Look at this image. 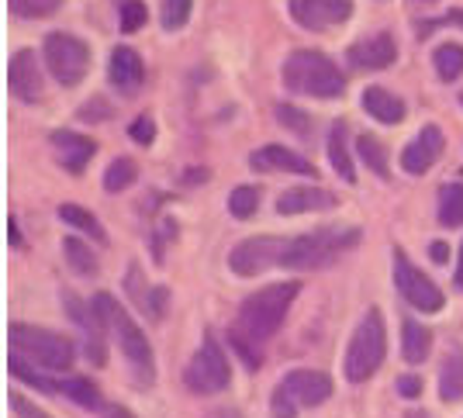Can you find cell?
<instances>
[{
    "mask_svg": "<svg viewBox=\"0 0 463 418\" xmlns=\"http://www.w3.org/2000/svg\"><path fill=\"white\" fill-rule=\"evenodd\" d=\"M90 308H94V318L97 325L104 328V332H111V339L121 346V353H125V360L132 363V370H136V377L142 384H153L156 377V360H153V346L146 339V332H142V325H136V318L121 308L115 294H108V290H100L90 298Z\"/></svg>",
    "mask_w": 463,
    "mask_h": 418,
    "instance_id": "6da1fadb",
    "label": "cell"
},
{
    "mask_svg": "<svg viewBox=\"0 0 463 418\" xmlns=\"http://www.w3.org/2000/svg\"><path fill=\"white\" fill-rule=\"evenodd\" d=\"M364 239V232L353 225H326L305 232V235H294L284 246L280 266L284 270H322V266L335 263L343 252L356 246Z\"/></svg>",
    "mask_w": 463,
    "mask_h": 418,
    "instance_id": "7a4b0ae2",
    "label": "cell"
},
{
    "mask_svg": "<svg viewBox=\"0 0 463 418\" xmlns=\"http://www.w3.org/2000/svg\"><path fill=\"white\" fill-rule=\"evenodd\" d=\"M280 80L290 94H305V97H339L346 90V76L343 70L326 56V52H315V49H298L284 59L280 66Z\"/></svg>",
    "mask_w": 463,
    "mask_h": 418,
    "instance_id": "3957f363",
    "label": "cell"
},
{
    "mask_svg": "<svg viewBox=\"0 0 463 418\" xmlns=\"http://www.w3.org/2000/svg\"><path fill=\"white\" fill-rule=\"evenodd\" d=\"M298 294H301V280H284V284H270L250 294L239 304V332H246L256 342L277 336Z\"/></svg>",
    "mask_w": 463,
    "mask_h": 418,
    "instance_id": "277c9868",
    "label": "cell"
},
{
    "mask_svg": "<svg viewBox=\"0 0 463 418\" xmlns=\"http://www.w3.org/2000/svg\"><path fill=\"white\" fill-rule=\"evenodd\" d=\"M387 356V328H384V315L381 308H370L367 315L360 318L353 339L346 346V360H343V370H346L349 384H364L370 380L381 363Z\"/></svg>",
    "mask_w": 463,
    "mask_h": 418,
    "instance_id": "5b68a950",
    "label": "cell"
},
{
    "mask_svg": "<svg viewBox=\"0 0 463 418\" xmlns=\"http://www.w3.org/2000/svg\"><path fill=\"white\" fill-rule=\"evenodd\" d=\"M11 346H14V353H21L24 360H32L35 366H45V370H56V374L70 370L73 360H77L73 342L66 339V336L28 322L11 325Z\"/></svg>",
    "mask_w": 463,
    "mask_h": 418,
    "instance_id": "8992f818",
    "label": "cell"
},
{
    "mask_svg": "<svg viewBox=\"0 0 463 418\" xmlns=\"http://www.w3.org/2000/svg\"><path fill=\"white\" fill-rule=\"evenodd\" d=\"M42 56L49 73L56 76L62 87H77L90 70V45L83 38L70 35V32H52L42 42Z\"/></svg>",
    "mask_w": 463,
    "mask_h": 418,
    "instance_id": "52a82bcc",
    "label": "cell"
},
{
    "mask_svg": "<svg viewBox=\"0 0 463 418\" xmlns=\"http://www.w3.org/2000/svg\"><path fill=\"white\" fill-rule=\"evenodd\" d=\"M184 380H187V387H191L194 394H218V391L229 387V356H225V349L218 346L214 336H204L201 349L194 353V360L184 370Z\"/></svg>",
    "mask_w": 463,
    "mask_h": 418,
    "instance_id": "ba28073f",
    "label": "cell"
},
{
    "mask_svg": "<svg viewBox=\"0 0 463 418\" xmlns=\"http://www.w3.org/2000/svg\"><path fill=\"white\" fill-rule=\"evenodd\" d=\"M394 287H398V294L405 298L411 308H419L425 315H432V311H443V290L436 287L432 277H425V270L408 260L405 249H394Z\"/></svg>",
    "mask_w": 463,
    "mask_h": 418,
    "instance_id": "9c48e42d",
    "label": "cell"
},
{
    "mask_svg": "<svg viewBox=\"0 0 463 418\" xmlns=\"http://www.w3.org/2000/svg\"><path fill=\"white\" fill-rule=\"evenodd\" d=\"M288 239H277V235H252L242 239L239 246L229 252V270L235 277H256L270 266H280Z\"/></svg>",
    "mask_w": 463,
    "mask_h": 418,
    "instance_id": "30bf717a",
    "label": "cell"
},
{
    "mask_svg": "<svg viewBox=\"0 0 463 418\" xmlns=\"http://www.w3.org/2000/svg\"><path fill=\"white\" fill-rule=\"evenodd\" d=\"M290 18L308 32H328L353 18V0H288Z\"/></svg>",
    "mask_w": 463,
    "mask_h": 418,
    "instance_id": "8fae6325",
    "label": "cell"
},
{
    "mask_svg": "<svg viewBox=\"0 0 463 418\" xmlns=\"http://www.w3.org/2000/svg\"><path fill=\"white\" fill-rule=\"evenodd\" d=\"M273 391H280L284 398H290L298 408H315L322 401L332 398V380L322 370H290L288 377L280 380Z\"/></svg>",
    "mask_w": 463,
    "mask_h": 418,
    "instance_id": "7c38bea8",
    "label": "cell"
},
{
    "mask_svg": "<svg viewBox=\"0 0 463 418\" xmlns=\"http://www.w3.org/2000/svg\"><path fill=\"white\" fill-rule=\"evenodd\" d=\"M443 149H446L443 128L439 125H425L422 132L402 149V170L411 173V176H422V173H429L436 166V159L443 156Z\"/></svg>",
    "mask_w": 463,
    "mask_h": 418,
    "instance_id": "4fadbf2b",
    "label": "cell"
},
{
    "mask_svg": "<svg viewBox=\"0 0 463 418\" xmlns=\"http://www.w3.org/2000/svg\"><path fill=\"white\" fill-rule=\"evenodd\" d=\"M7 87L18 97L21 104H39L42 97V73H39V56L35 49H18L7 66Z\"/></svg>",
    "mask_w": 463,
    "mask_h": 418,
    "instance_id": "5bb4252c",
    "label": "cell"
},
{
    "mask_svg": "<svg viewBox=\"0 0 463 418\" xmlns=\"http://www.w3.org/2000/svg\"><path fill=\"white\" fill-rule=\"evenodd\" d=\"M250 166L260 173H298V176H315L318 180V170L311 166L305 156L290 152L288 146H263L250 156Z\"/></svg>",
    "mask_w": 463,
    "mask_h": 418,
    "instance_id": "9a60e30c",
    "label": "cell"
},
{
    "mask_svg": "<svg viewBox=\"0 0 463 418\" xmlns=\"http://www.w3.org/2000/svg\"><path fill=\"white\" fill-rule=\"evenodd\" d=\"M108 76H111V83L121 94H132V90H138L146 83V62H142L136 49L118 45L115 52H111V62H108Z\"/></svg>",
    "mask_w": 463,
    "mask_h": 418,
    "instance_id": "2e32d148",
    "label": "cell"
},
{
    "mask_svg": "<svg viewBox=\"0 0 463 418\" xmlns=\"http://www.w3.org/2000/svg\"><path fill=\"white\" fill-rule=\"evenodd\" d=\"M398 59V45L391 35H370L349 49V62L356 70H387Z\"/></svg>",
    "mask_w": 463,
    "mask_h": 418,
    "instance_id": "e0dca14e",
    "label": "cell"
},
{
    "mask_svg": "<svg viewBox=\"0 0 463 418\" xmlns=\"http://www.w3.org/2000/svg\"><path fill=\"white\" fill-rule=\"evenodd\" d=\"M52 146H56V152H59V163L70 173L87 170V163L94 159V152H97L94 138H87V135H80V132H52Z\"/></svg>",
    "mask_w": 463,
    "mask_h": 418,
    "instance_id": "ac0fdd59",
    "label": "cell"
},
{
    "mask_svg": "<svg viewBox=\"0 0 463 418\" xmlns=\"http://www.w3.org/2000/svg\"><path fill=\"white\" fill-rule=\"evenodd\" d=\"M335 208V194L322 187H290L288 194L277 197V214H301V211H326Z\"/></svg>",
    "mask_w": 463,
    "mask_h": 418,
    "instance_id": "d6986e66",
    "label": "cell"
},
{
    "mask_svg": "<svg viewBox=\"0 0 463 418\" xmlns=\"http://www.w3.org/2000/svg\"><path fill=\"white\" fill-rule=\"evenodd\" d=\"M364 111H367L370 118H377L381 125H402L408 108L402 97H394L391 90H384V87H367V90H364Z\"/></svg>",
    "mask_w": 463,
    "mask_h": 418,
    "instance_id": "ffe728a7",
    "label": "cell"
},
{
    "mask_svg": "<svg viewBox=\"0 0 463 418\" xmlns=\"http://www.w3.org/2000/svg\"><path fill=\"white\" fill-rule=\"evenodd\" d=\"M439 398L446 404L463 401V346H453L439 366Z\"/></svg>",
    "mask_w": 463,
    "mask_h": 418,
    "instance_id": "44dd1931",
    "label": "cell"
},
{
    "mask_svg": "<svg viewBox=\"0 0 463 418\" xmlns=\"http://www.w3.org/2000/svg\"><path fill=\"white\" fill-rule=\"evenodd\" d=\"M128 290L136 294L138 308H142L149 318H163V315H166L170 290H166V287H142L138 284V266H132V273H128Z\"/></svg>",
    "mask_w": 463,
    "mask_h": 418,
    "instance_id": "7402d4cb",
    "label": "cell"
},
{
    "mask_svg": "<svg viewBox=\"0 0 463 418\" xmlns=\"http://www.w3.org/2000/svg\"><path fill=\"white\" fill-rule=\"evenodd\" d=\"M346 132L349 128L343 121L332 125V132H328V159H332V170L339 173L346 184H356V166H353V159H349Z\"/></svg>",
    "mask_w": 463,
    "mask_h": 418,
    "instance_id": "603a6c76",
    "label": "cell"
},
{
    "mask_svg": "<svg viewBox=\"0 0 463 418\" xmlns=\"http://www.w3.org/2000/svg\"><path fill=\"white\" fill-rule=\"evenodd\" d=\"M429 349H432V332H429L422 322L408 318L405 328H402V353H405V360L408 363H425Z\"/></svg>",
    "mask_w": 463,
    "mask_h": 418,
    "instance_id": "cb8c5ba5",
    "label": "cell"
},
{
    "mask_svg": "<svg viewBox=\"0 0 463 418\" xmlns=\"http://www.w3.org/2000/svg\"><path fill=\"white\" fill-rule=\"evenodd\" d=\"M62 256H66L70 270H77L80 277H97V273H100V263H97L94 249L87 246V242H80L77 235L62 239Z\"/></svg>",
    "mask_w": 463,
    "mask_h": 418,
    "instance_id": "d4e9b609",
    "label": "cell"
},
{
    "mask_svg": "<svg viewBox=\"0 0 463 418\" xmlns=\"http://www.w3.org/2000/svg\"><path fill=\"white\" fill-rule=\"evenodd\" d=\"M432 66H436L439 80H446V83L460 80L463 76V45L460 42H443V45L436 49V56H432Z\"/></svg>",
    "mask_w": 463,
    "mask_h": 418,
    "instance_id": "484cf974",
    "label": "cell"
},
{
    "mask_svg": "<svg viewBox=\"0 0 463 418\" xmlns=\"http://www.w3.org/2000/svg\"><path fill=\"white\" fill-rule=\"evenodd\" d=\"M356 152H360V159H364V166H367L373 176H381L387 180L391 176V163H387V149L373 138V135H360L356 138Z\"/></svg>",
    "mask_w": 463,
    "mask_h": 418,
    "instance_id": "4316f807",
    "label": "cell"
},
{
    "mask_svg": "<svg viewBox=\"0 0 463 418\" xmlns=\"http://www.w3.org/2000/svg\"><path fill=\"white\" fill-rule=\"evenodd\" d=\"M59 391L70 401H77L80 408H90V412L100 408V391H97V384L90 377H66L59 384Z\"/></svg>",
    "mask_w": 463,
    "mask_h": 418,
    "instance_id": "83f0119b",
    "label": "cell"
},
{
    "mask_svg": "<svg viewBox=\"0 0 463 418\" xmlns=\"http://www.w3.org/2000/svg\"><path fill=\"white\" fill-rule=\"evenodd\" d=\"M439 225L443 228L463 225V184H446L439 190Z\"/></svg>",
    "mask_w": 463,
    "mask_h": 418,
    "instance_id": "f1b7e54d",
    "label": "cell"
},
{
    "mask_svg": "<svg viewBox=\"0 0 463 418\" xmlns=\"http://www.w3.org/2000/svg\"><path fill=\"white\" fill-rule=\"evenodd\" d=\"M59 218H62L66 225L80 228V232H87V235H94L97 242H108V232H104V225H100V222H97L87 208H80V204H59Z\"/></svg>",
    "mask_w": 463,
    "mask_h": 418,
    "instance_id": "f546056e",
    "label": "cell"
},
{
    "mask_svg": "<svg viewBox=\"0 0 463 418\" xmlns=\"http://www.w3.org/2000/svg\"><path fill=\"white\" fill-rule=\"evenodd\" d=\"M7 366H11V377L21 380V384H28V387H39L42 394H52V391H59L52 380H45L39 374V366L32 360H24L21 353H11V360H7Z\"/></svg>",
    "mask_w": 463,
    "mask_h": 418,
    "instance_id": "4dcf8cb0",
    "label": "cell"
},
{
    "mask_svg": "<svg viewBox=\"0 0 463 418\" xmlns=\"http://www.w3.org/2000/svg\"><path fill=\"white\" fill-rule=\"evenodd\" d=\"M136 176H138L136 163H132L128 156H118L115 163L108 166V173H104V190H108V194H118V190L132 187V184H136Z\"/></svg>",
    "mask_w": 463,
    "mask_h": 418,
    "instance_id": "1f68e13d",
    "label": "cell"
},
{
    "mask_svg": "<svg viewBox=\"0 0 463 418\" xmlns=\"http://www.w3.org/2000/svg\"><path fill=\"white\" fill-rule=\"evenodd\" d=\"M256 208H260V187L242 184V187H235L229 194V211L239 222H250L252 214H256Z\"/></svg>",
    "mask_w": 463,
    "mask_h": 418,
    "instance_id": "d6a6232c",
    "label": "cell"
},
{
    "mask_svg": "<svg viewBox=\"0 0 463 418\" xmlns=\"http://www.w3.org/2000/svg\"><path fill=\"white\" fill-rule=\"evenodd\" d=\"M7 7H11L14 18L32 21V18H49V14H56L59 7H62V0H7Z\"/></svg>",
    "mask_w": 463,
    "mask_h": 418,
    "instance_id": "836d02e7",
    "label": "cell"
},
{
    "mask_svg": "<svg viewBox=\"0 0 463 418\" xmlns=\"http://www.w3.org/2000/svg\"><path fill=\"white\" fill-rule=\"evenodd\" d=\"M146 21H149V11H146L142 0H121V7H118V28H121L125 35L138 32Z\"/></svg>",
    "mask_w": 463,
    "mask_h": 418,
    "instance_id": "e575fe53",
    "label": "cell"
},
{
    "mask_svg": "<svg viewBox=\"0 0 463 418\" xmlns=\"http://www.w3.org/2000/svg\"><path fill=\"white\" fill-rule=\"evenodd\" d=\"M277 121L280 125H288L294 135H301V138H308L311 128H315V121H311L305 111H298L294 104H277Z\"/></svg>",
    "mask_w": 463,
    "mask_h": 418,
    "instance_id": "d590c367",
    "label": "cell"
},
{
    "mask_svg": "<svg viewBox=\"0 0 463 418\" xmlns=\"http://www.w3.org/2000/svg\"><path fill=\"white\" fill-rule=\"evenodd\" d=\"M191 7H194V0H163V28H166V32L184 28L187 18H191Z\"/></svg>",
    "mask_w": 463,
    "mask_h": 418,
    "instance_id": "8d00e7d4",
    "label": "cell"
},
{
    "mask_svg": "<svg viewBox=\"0 0 463 418\" xmlns=\"http://www.w3.org/2000/svg\"><path fill=\"white\" fill-rule=\"evenodd\" d=\"M229 342H232V349L239 353V360L246 363V370H256V366H260L256 339H250V336H246V332H239V328H232V332H229Z\"/></svg>",
    "mask_w": 463,
    "mask_h": 418,
    "instance_id": "74e56055",
    "label": "cell"
},
{
    "mask_svg": "<svg viewBox=\"0 0 463 418\" xmlns=\"http://www.w3.org/2000/svg\"><path fill=\"white\" fill-rule=\"evenodd\" d=\"M128 135L136 138L138 146H149V142L156 138V121L149 118V114H138L136 121L128 125Z\"/></svg>",
    "mask_w": 463,
    "mask_h": 418,
    "instance_id": "f35d334b",
    "label": "cell"
},
{
    "mask_svg": "<svg viewBox=\"0 0 463 418\" xmlns=\"http://www.w3.org/2000/svg\"><path fill=\"white\" fill-rule=\"evenodd\" d=\"M170 239H176V225L170 222V218H163V222H159V228H156V235H153V252H156V260H163V246H166Z\"/></svg>",
    "mask_w": 463,
    "mask_h": 418,
    "instance_id": "ab89813d",
    "label": "cell"
},
{
    "mask_svg": "<svg viewBox=\"0 0 463 418\" xmlns=\"http://www.w3.org/2000/svg\"><path fill=\"white\" fill-rule=\"evenodd\" d=\"M398 394L408 401H415L422 394V377H415V374H405V377H398Z\"/></svg>",
    "mask_w": 463,
    "mask_h": 418,
    "instance_id": "60d3db41",
    "label": "cell"
},
{
    "mask_svg": "<svg viewBox=\"0 0 463 418\" xmlns=\"http://www.w3.org/2000/svg\"><path fill=\"white\" fill-rule=\"evenodd\" d=\"M87 360L94 366H104L108 363V353H104V339L100 336H87Z\"/></svg>",
    "mask_w": 463,
    "mask_h": 418,
    "instance_id": "b9f144b4",
    "label": "cell"
},
{
    "mask_svg": "<svg viewBox=\"0 0 463 418\" xmlns=\"http://www.w3.org/2000/svg\"><path fill=\"white\" fill-rule=\"evenodd\" d=\"M11 404H14V412H18V418H52V415H45L42 408H35L32 401H24L21 394H11Z\"/></svg>",
    "mask_w": 463,
    "mask_h": 418,
    "instance_id": "7bdbcfd3",
    "label": "cell"
},
{
    "mask_svg": "<svg viewBox=\"0 0 463 418\" xmlns=\"http://www.w3.org/2000/svg\"><path fill=\"white\" fill-rule=\"evenodd\" d=\"M90 104H94V108H83V111H80V118H83V121H90V118H108V108H104V104H108V100H100V97H97V100H90Z\"/></svg>",
    "mask_w": 463,
    "mask_h": 418,
    "instance_id": "ee69618b",
    "label": "cell"
},
{
    "mask_svg": "<svg viewBox=\"0 0 463 418\" xmlns=\"http://www.w3.org/2000/svg\"><path fill=\"white\" fill-rule=\"evenodd\" d=\"M7 239H11V246H14V249L24 246V239H21V225H18V218H11V222H7Z\"/></svg>",
    "mask_w": 463,
    "mask_h": 418,
    "instance_id": "f6af8a7d",
    "label": "cell"
},
{
    "mask_svg": "<svg viewBox=\"0 0 463 418\" xmlns=\"http://www.w3.org/2000/svg\"><path fill=\"white\" fill-rule=\"evenodd\" d=\"M104 418H136V415H132L128 408H121V404H108V408H104Z\"/></svg>",
    "mask_w": 463,
    "mask_h": 418,
    "instance_id": "bcb514c9",
    "label": "cell"
},
{
    "mask_svg": "<svg viewBox=\"0 0 463 418\" xmlns=\"http://www.w3.org/2000/svg\"><path fill=\"white\" fill-rule=\"evenodd\" d=\"M432 260H436V263H446V260H449V249H446V242H432Z\"/></svg>",
    "mask_w": 463,
    "mask_h": 418,
    "instance_id": "7dc6e473",
    "label": "cell"
},
{
    "mask_svg": "<svg viewBox=\"0 0 463 418\" xmlns=\"http://www.w3.org/2000/svg\"><path fill=\"white\" fill-rule=\"evenodd\" d=\"M439 24H457V28H463V11H449V14H446Z\"/></svg>",
    "mask_w": 463,
    "mask_h": 418,
    "instance_id": "c3c4849f",
    "label": "cell"
},
{
    "mask_svg": "<svg viewBox=\"0 0 463 418\" xmlns=\"http://www.w3.org/2000/svg\"><path fill=\"white\" fill-rule=\"evenodd\" d=\"M453 280H457V287L463 290V246H460V260H457V277H453Z\"/></svg>",
    "mask_w": 463,
    "mask_h": 418,
    "instance_id": "681fc988",
    "label": "cell"
},
{
    "mask_svg": "<svg viewBox=\"0 0 463 418\" xmlns=\"http://www.w3.org/2000/svg\"><path fill=\"white\" fill-rule=\"evenodd\" d=\"M460 104H463V94H460Z\"/></svg>",
    "mask_w": 463,
    "mask_h": 418,
    "instance_id": "f907efd6",
    "label": "cell"
}]
</instances>
